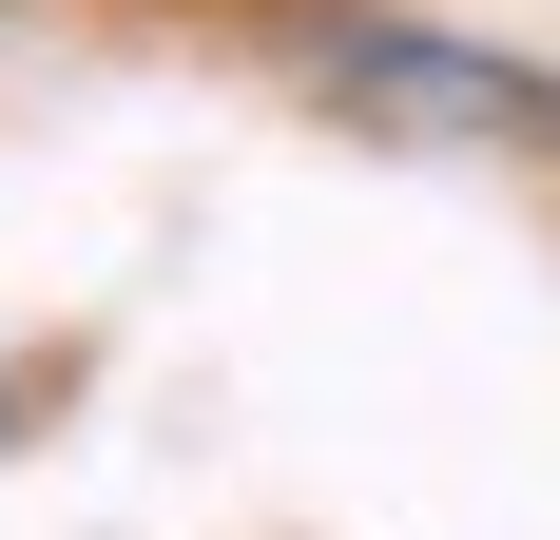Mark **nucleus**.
<instances>
[{
    "label": "nucleus",
    "instance_id": "1",
    "mask_svg": "<svg viewBox=\"0 0 560 540\" xmlns=\"http://www.w3.org/2000/svg\"><path fill=\"white\" fill-rule=\"evenodd\" d=\"M290 78H310L329 116H368V136H425V155H541V174H560V58L310 0V20H290Z\"/></svg>",
    "mask_w": 560,
    "mask_h": 540
}]
</instances>
